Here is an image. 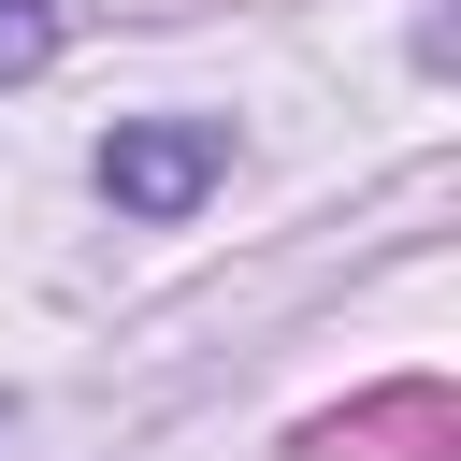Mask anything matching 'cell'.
<instances>
[{"mask_svg": "<svg viewBox=\"0 0 461 461\" xmlns=\"http://www.w3.org/2000/svg\"><path fill=\"white\" fill-rule=\"evenodd\" d=\"M216 173H230V130H216V115H115V130H101L115 216H187Z\"/></svg>", "mask_w": 461, "mask_h": 461, "instance_id": "cell-1", "label": "cell"}, {"mask_svg": "<svg viewBox=\"0 0 461 461\" xmlns=\"http://www.w3.org/2000/svg\"><path fill=\"white\" fill-rule=\"evenodd\" d=\"M43 58H58V14L43 0H0V86H29Z\"/></svg>", "mask_w": 461, "mask_h": 461, "instance_id": "cell-2", "label": "cell"}]
</instances>
